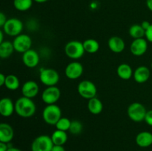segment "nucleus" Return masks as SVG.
I'll use <instances>...</instances> for the list:
<instances>
[{
    "mask_svg": "<svg viewBox=\"0 0 152 151\" xmlns=\"http://www.w3.org/2000/svg\"><path fill=\"white\" fill-rule=\"evenodd\" d=\"M36 105L32 99L22 97L17 99L15 103V112L18 115L22 118H30L36 113Z\"/></svg>",
    "mask_w": 152,
    "mask_h": 151,
    "instance_id": "1",
    "label": "nucleus"
},
{
    "mask_svg": "<svg viewBox=\"0 0 152 151\" xmlns=\"http://www.w3.org/2000/svg\"><path fill=\"white\" fill-rule=\"evenodd\" d=\"M43 120L49 125H56L57 121L62 118V111L57 105H48L45 107L42 112Z\"/></svg>",
    "mask_w": 152,
    "mask_h": 151,
    "instance_id": "2",
    "label": "nucleus"
},
{
    "mask_svg": "<svg viewBox=\"0 0 152 151\" xmlns=\"http://www.w3.org/2000/svg\"><path fill=\"white\" fill-rule=\"evenodd\" d=\"M147 110L145 106L139 102H134L131 104L127 110V113L129 118L135 122H140L145 120Z\"/></svg>",
    "mask_w": 152,
    "mask_h": 151,
    "instance_id": "3",
    "label": "nucleus"
},
{
    "mask_svg": "<svg viewBox=\"0 0 152 151\" xmlns=\"http://www.w3.org/2000/svg\"><path fill=\"white\" fill-rule=\"evenodd\" d=\"M85 49L83 43L77 40H73L66 44L65 53L68 57L72 59H79L84 55Z\"/></svg>",
    "mask_w": 152,
    "mask_h": 151,
    "instance_id": "4",
    "label": "nucleus"
},
{
    "mask_svg": "<svg viewBox=\"0 0 152 151\" xmlns=\"http://www.w3.org/2000/svg\"><path fill=\"white\" fill-rule=\"evenodd\" d=\"M53 143L50 136L47 135L39 136L33 141L31 144L32 151H51Z\"/></svg>",
    "mask_w": 152,
    "mask_h": 151,
    "instance_id": "5",
    "label": "nucleus"
},
{
    "mask_svg": "<svg viewBox=\"0 0 152 151\" xmlns=\"http://www.w3.org/2000/svg\"><path fill=\"white\" fill-rule=\"evenodd\" d=\"M3 32L10 36H17L20 35L23 30V24L22 21L16 18L7 19L2 27Z\"/></svg>",
    "mask_w": 152,
    "mask_h": 151,
    "instance_id": "6",
    "label": "nucleus"
},
{
    "mask_svg": "<svg viewBox=\"0 0 152 151\" xmlns=\"http://www.w3.org/2000/svg\"><path fill=\"white\" fill-rule=\"evenodd\" d=\"M39 79L43 84L47 87L56 86L59 81V75L57 71L52 68L43 69L40 72Z\"/></svg>",
    "mask_w": 152,
    "mask_h": 151,
    "instance_id": "7",
    "label": "nucleus"
},
{
    "mask_svg": "<svg viewBox=\"0 0 152 151\" xmlns=\"http://www.w3.org/2000/svg\"><path fill=\"white\" fill-rule=\"evenodd\" d=\"M77 90L80 96L86 99H91L96 97V87L92 81L89 80H84L78 84Z\"/></svg>",
    "mask_w": 152,
    "mask_h": 151,
    "instance_id": "8",
    "label": "nucleus"
},
{
    "mask_svg": "<svg viewBox=\"0 0 152 151\" xmlns=\"http://www.w3.org/2000/svg\"><path fill=\"white\" fill-rule=\"evenodd\" d=\"M13 44L16 51L20 53H24L31 49L32 45V40L28 35L20 34L15 37Z\"/></svg>",
    "mask_w": 152,
    "mask_h": 151,
    "instance_id": "9",
    "label": "nucleus"
},
{
    "mask_svg": "<svg viewBox=\"0 0 152 151\" xmlns=\"http://www.w3.org/2000/svg\"><path fill=\"white\" fill-rule=\"evenodd\" d=\"M61 96V91L56 86L48 87L42 94V99L45 104L48 105H54L56 102L59 101Z\"/></svg>",
    "mask_w": 152,
    "mask_h": 151,
    "instance_id": "10",
    "label": "nucleus"
},
{
    "mask_svg": "<svg viewBox=\"0 0 152 151\" xmlns=\"http://www.w3.org/2000/svg\"><path fill=\"white\" fill-rule=\"evenodd\" d=\"M65 76L70 79H77L83 73V66L80 62H71L67 65L65 70Z\"/></svg>",
    "mask_w": 152,
    "mask_h": 151,
    "instance_id": "11",
    "label": "nucleus"
},
{
    "mask_svg": "<svg viewBox=\"0 0 152 151\" xmlns=\"http://www.w3.org/2000/svg\"><path fill=\"white\" fill-rule=\"evenodd\" d=\"M22 62L24 65L29 68H34L39 65V56L36 50L30 49L22 53Z\"/></svg>",
    "mask_w": 152,
    "mask_h": 151,
    "instance_id": "12",
    "label": "nucleus"
},
{
    "mask_svg": "<svg viewBox=\"0 0 152 151\" xmlns=\"http://www.w3.org/2000/svg\"><path fill=\"white\" fill-rule=\"evenodd\" d=\"M148 49V43L143 38H137L132 41L130 46L131 52L136 56H140L145 54Z\"/></svg>",
    "mask_w": 152,
    "mask_h": 151,
    "instance_id": "13",
    "label": "nucleus"
},
{
    "mask_svg": "<svg viewBox=\"0 0 152 151\" xmlns=\"http://www.w3.org/2000/svg\"><path fill=\"white\" fill-rule=\"evenodd\" d=\"M39 86L37 83L34 81H27L22 85V93L23 96L29 99L34 98L39 93Z\"/></svg>",
    "mask_w": 152,
    "mask_h": 151,
    "instance_id": "14",
    "label": "nucleus"
},
{
    "mask_svg": "<svg viewBox=\"0 0 152 151\" xmlns=\"http://www.w3.org/2000/svg\"><path fill=\"white\" fill-rule=\"evenodd\" d=\"M14 136L13 129L7 123L0 124V142L9 143L11 142Z\"/></svg>",
    "mask_w": 152,
    "mask_h": 151,
    "instance_id": "15",
    "label": "nucleus"
},
{
    "mask_svg": "<svg viewBox=\"0 0 152 151\" xmlns=\"http://www.w3.org/2000/svg\"><path fill=\"white\" fill-rule=\"evenodd\" d=\"M15 112V104L10 98H3L0 101V114L9 117Z\"/></svg>",
    "mask_w": 152,
    "mask_h": 151,
    "instance_id": "16",
    "label": "nucleus"
},
{
    "mask_svg": "<svg viewBox=\"0 0 152 151\" xmlns=\"http://www.w3.org/2000/svg\"><path fill=\"white\" fill-rule=\"evenodd\" d=\"M150 70L145 66L138 67L134 70L133 74L134 79L136 82L142 84L146 82L150 78Z\"/></svg>",
    "mask_w": 152,
    "mask_h": 151,
    "instance_id": "17",
    "label": "nucleus"
},
{
    "mask_svg": "<svg viewBox=\"0 0 152 151\" xmlns=\"http://www.w3.org/2000/svg\"><path fill=\"white\" fill-rule=\"evenodd\" d=\"M108 45L110 50L115 53H122L126 47L124 40L119 36H113L110 38L108 41Z\"/></svg>",
    "mask_w": 152,
    "mask_h": 151,
    "instance_id": "18",
    "label": "nucleus"
},
{
    "mask_svg": "<svg viewBox=\"0 0 152 151\" xmlns=\"http://www.w3.org/2000/svg\"><path fill=\"white\" fill-rule=\"evenodd\" d=\"M136 143L140 147H148L152 144V133L148 131H142L136 136Z\"/></svg>",
    "mask_w": 152,
    "mask_h": 151,
    "instance_id": "19",
    "label": "nucleus"
},
{
    "mask_svg": "<svg viewBox=\"0 0 152 151\" xmlns=\"http://www.w3.org/2000/svg\"><path fill=\"white\" fill-rule=\"evenodd\" d=\"M117 73L120 78L123 80H129L133 76V70L132 67L126 63H123L118 66Z\"/></svg>",
    "mask_w": 152,
    "mask_h": 151,
    "instance_id": "20",
    "label": "nucleus"
},
{
    "mask_svg": "<svg viewBox=\"0 0 152 151\" xmlns=\"http://www.w3.org/2000/svg\"><path fill=\"white\" fill-rule=\"evenodd\" d=\"M88 109L91 113L94 115H98L102 113L103 110V105L99 99L96 97L92 98L89 99L88 102Z\"/></svg>",
    "mask_w": 152,
    "mask_h": 151,
    "instance_id": "21",
    "label": "nucleus"
},
{
    "mask_svg": "<svg viewBox=\"0 0 152 151\" xmlns=\"http://www.w3.org/2000/svg\"><path fill=\"white\" fill-rule=\"evenodd\" d=\"M15 50L13 43L9 41H4L0 43V57L1 59L9 58Z\"/></svg>",
    "mask_w": 152,
    "mask_h": 151,
    "instance_id": "22",
    "label": "nucleus"
},
{
    "mask_svg": "<svg viewBox=\"0 0 152 151\" xmlns=\"http://www.w3.org/2000/svg\"><path fill=\"white\" fill-rule=\"evenodd\" d=\"M54 145H62L63 146L68 141V135L66 132L56 130L52 133L50 136Z\"/></svg>",
    "mask_w": 152,
    "mask_h": 151,
    "instance_id": "23",
    "label": "nucleus"
},
{
    "mask_svg": "<svg viewBox=\"0 0 152 151\" xmlns=\"http://www.w3.org/2000/svg\"><path fill=\"white\" fill-rule=\"evenodd\" d=\"M83 47H84L85 51L87 53L93 54L96 53L99 49V44L96 40L94 38H88L85 40L83 42Z\"/></svg>",
    "mask_w": 152,
    "mask_h": 151,
    "instance_id": "24",
    "label": "nucleus"
},
{
    "mask_svg": "<svg viewBox=\"0 0 152 151\" xmlns=\"http://www.w3.org/2000/svg\"><path fill=\"white\" fill-rule=\"evenodd\" d=\"M129 35L132 38L137 39V38H141L145 36V30L142 28L141 25H133L129 28Z\"/></svg>",
    "mask_w": 152,
    "mask_h": 151,
    "instance_id": "25",
    "label": "nucleus"
},
{
    "mask_svg": "<svg viewBox=\"0 0 152 151\" xmlns=\"http://www.w3.org/2000/svg\"><path fill=\"white\" fill-rule=\"evenodd\" d=\"M19 84H20V82L16 76L10 74L6 76L4 86L7 89L10 90H16L19 87Z\"/></svg>",
    "mask_w": 152,
    "mask_h": 151,
    "instance_id": "26",
    "label": "nucleus"
},
{
    "mask_svg": "<svg viewBox=\"0 0 152 151\" xmlns=\"http://www.w3.org/2000/svg\"><path fill=\"white\" fill-rule=\"evenodd\" d=\"M34 0H14L13 5L19 11H26L31 7Z\"/></svg>",
    "mask_w": 152,
    "mask_h": 151,
    "instance_id": "27",
    "label": "nucleus"
},
{
    "mask_svg": "<svg viewBox=\"0 0 152 151\" xmlns=\"http://www.w3.org/2000/svg\"><path fill=\"white\" fill-rule=\"evenodd\" d=\"M71 124V120L68 119V118H65V117H62V118L57 121V123H56L55 126H56V130H62V131L66 132L68 131V130H69Z\"/></svg>",
    "mask_w": 152,
    "mask_h": 151,
    "instance_id": "28",
    "label": "nucleus"
},
{
    "mask_svg": "<svg viewBox=\"0 0 152 151\" xmlns=\"http://www.w3.org/2000/svg\"><path fill=\"white\" fill-rule=\"evenodd\" d=\"M82 130H83V124L80 121L74 120L71 121V127L68 130L70 133H72L73 135H78L81 133Z\"/></svg>",
    "mask_w": 152,
    "mask_h": 151,
    "instance_id": "29",
    "label": "nucleus"
},
{
    "mask_svg": "<svg viewBox=\"0 0 152 151\" xmlns=\"http://www.w3.org/2000/svg\"><path fill=\"white\" fill-rule=\"evenodd\" d=\"M144 121L146 122V124H148V125L151 126L152 127V110L147 111L146 115H145V120H144Z\"/></svg>",
    "mask_w": 152,
    "mask_h": 151,
    "instance_id": "30",
    "label": "nucleus"
},
{
    "mask_svg": "<svg viewBox=\"0 0 152 151\" xmlns=\"http://www.w3.org/2000/svg\"><path fill=\"white\" fill-rule=\"evenodd\" d=\"M145 37L148 41L152 43V24L151 26L145 30Z\"/></svg>",
    "mask_w": 152,
    "mask_h": 151,
    "instance_id": "31",
    "label": "nucleus"
},
{
    "mask_svg": "<svg viewBox=\"0 0 152 151\" xmlns=\"http://www.w3.org/2000/svg\"><path fill=\"white\" fill-rule=\"evenodd\" d=\"M7 17H6L5 15L3 13H0V27L2 28L4 25V24L7 22Z\"/></svg>",
    "mask_w": 152,
    "mask_h": 151,
    "instance_id": "32",
    "label": "nucleus"
},
{
    "mask_svg": "<svg viewBox=\"0 0 152 151\" xmlns=\"http://www.w3.org/2000/svg\"><path fill=\"white\" fill-rule=\"evenodd\" d=\"M51 151H65V149L62 145H53Z\"/></svg>",
    "mask_w": 152,
    "mask_h": 151,
    "instance_id": "33",
    "label": "nucleus"
},
{
    "mask_svg": "<svg viewBox=\"0 0 152 151\" xmlns=\"http://www.w3.org/2000/svg\"><path fill=\"white\" fill-rule=\"evenodd\" d=\"M6 76L4 74L0 73V86H4V84H5V80H6Z\"/></svg>",
    "mask_w": 152,
    "mask_h": 151,
    "instance_id": "34",
    "label": "nucleus"
},
{
    "mask_svg": "<svg viewBox=\"0 0 152 151\" xmlns=\"http://www.w3.org/2000/svg\"><path fill=\"white\" fill-rule=\"evenodd\" d=\"M8 146L7 143L0 142V151H7L8 150Z\"/></svg>",
    "mask_w": 152,
    "mask_h": 151,
    "instance_id": "35",
    "label": "nucleus"
},
{
    "mask_svg": "<svg viewBox=\"0 0 152 151\" xmlns=\"http://www.w3.org/2000/svg\"><path fill=\"white\" fill-rule=\"evenodd\" d=\"M151 24H150V22H148V21H144V22H142V24H141V26L142 27V28H143L145 30H146L151 26Z\"/></svg>",
    "mask_w": 152,
    "mask_h": 151,
    "instance_id": "36",
    "label": "nucleus"
},
{
    "mask_svg": "<svg viewBox=\"0 0 152 151\" xmlns=\"http://www.w3.org/2000/svg\"><path fill=\"white\" fill-rule=\"evenodd\" d=\"M147 7L152 12V0H146Z\"/></svg>",
    "mask_w": 152,
    "mask_h": 151,
    "instance_id": "37",
    "label": "nucleus"
},
{
    "mask_svg": "<svg viewBox=\"0 0 152 151\" xmlns=\"http://www.w3.org/2000/svg\"><path fill=\"white\" fill-rule=\"evenodd\" d=\"M7 151H22L20 149H19V148H16V147H9L8 150H7Z\"/></svg>",
    "mask_w": 152,
    "mask_h": 151,
    "instance_id": "38",
    "label": "nucleus"
},
{
    "mask_svg": "<svg viewBox=\"0 0 152 151\" xmlns=\"http://www.w3.org/2000/svg\"><path fill=\"white\" fill-rule=\"evenodd\" d=\"M3 35H4V33H3V31L1 30V31H0V43H1V42H3V41H4Z\"/></svg>",
    "mask_w": 152,
    "mask_h": 151,
    "instance_id": "39",
    "label": "nucleus"
},
{
    "mask_svg": "<svg viewBox=\"0 0 152 151\" xmlns=\"http://www.w3.org/2000/svg\"><path fill=\"white\" fill-rule=\"evenodd\" d=\"M34 1H35L37 3H44V2H46V1H48V0H34Z\"/></svg>",
    "mask_w": 152,
    "mask_h": 151,
    "instance_id": "40",
    "label": "nucleus"
},
{
    "mask_svg": "<svg viewBox=\"0 0 152 151\" xmlns=\"http://www.w3.org/2000/svg\"><path fill=\"white\" fill-rule=\"evenodd\" d=\"M151 68H152V63H151Z\"/></svg>",
    "mask_w": 152,
    "mask_h": 151,
    "instance_id": "41",
    "label": "nucleus"
}]
</instances>
